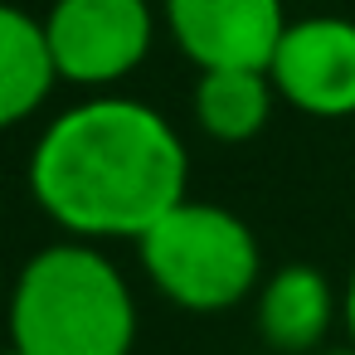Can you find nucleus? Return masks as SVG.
I'll list each match as a JSON object with an SVG mask.
<instances>
[{"label":"nucleus","instance_id":"f257e3e1","mask_svg":"<svg viewBox=\"0 0 355 355\" xmlns=\"http://www.w3.org/2000/svg\"><path fill=\"white\" fill-rule=\"evenodd\" d=\"M30 195L69 239L137 243L190 200V151L151 103L93 93L44 122L30 151Z\"/></svg>","mask_w":355,"mask_h":355},{"label":"nucleus","instance_id":"f03ea898","mask_svg":"<svg viewBox=\"0 0 355 355\" xmlns=\"http://www.w3.org/2000/svg\"><path fill=\"white\" fill-rule=\"evenodd\" d=\"M6 336L20 355H132L137 297L122 268L88 239L44 243L6 292Z\"/></svg>","mask_w":355,"mask_h":355},{"label":"nucleus","instance_id":"7ed1b4c3","mask_svg":"<svg viewBox=\"0 0 355 355\" xmlns=\"http://www.w3.org/2000/svg\"><path fill=\"white\" fill-rule=\"evenodd\" d=\"M137 258L151 287L190 316L229 311L263 287L258 234L214 200H180L137 239Z\"/></svg>","mask_w":355,"mask_h":355},{"label":"nucleus","instance_id":"20e7f679","mask_svg":"<svg viewBox=\"0 0 355 355\" xmlns=\"http://www.w3.org/2000/svg\"><path fill=\"white\" fill-rule=\"evenodd\" d=\"M44 35L59 83L112 93L146 64L156 44V10L151 0H54L44 10Z\"/></svg>","mask_w":355,"mask_h":355},{"label":"nucleus","instance_id":"39448f33","mask_svg":"<svg viewBox=\"0 0 355 355\" xmlns=\"http://www.w3.org/2000/svg\"><path fill=\"white\" fill-rule=\"evenodd\" d=\"M277 98L316 122L355 117V20L306 15L282 30V44L268 64Z\"/></svg>","mask_w":355,"mask_h":355},{"label":"nucleus","instance_id":"423d86ee","mask_svg":"<svg viewBox=\"0 0 355 355\" xmlns=\"http://www.w3.org/2000/svg\"><path fill=\"white\" fill-rule=\"evenodd\" d=\"M171 44L205 69H268L282 30L292 25L282 0H161Z\"/></svg>","mask_w":355,"mask_h":355},{"label":"nucleus","instance_id":"0eeeda50","mask_svg":"<svg viewBox=\"0 0 355 355\" xmlns=\"http://www.w3.org/2000/svg\"><path fill=\"white\" fill-rule=\"evenodd\" d=\"M336 287L311 263H282L253 297V326L272 355H316L336 326Z\"/></svg>","mask_w":355,"mask_h":355},{"label":"nucleus","instance_id":"6e6552de","mask_svg":"<svg viewBox=\"0 0 355 355\" xmlns=\"http://www.w3.org/2000/svg\"><path fill=\"white\" fill-rule=\"evenodd\" d=\"M54 88L59 69L49 54L44 15H30L15 0H0V132L30 122Z\"/></svg>","mask_w":355,"mask_h":355},{"label":"nucleus","instance_id":"1a4fd4ad","mask_svg":"<svg viewBox=\"0 0 355 355\" xmlns=\"http://www.w3.org/2000/svg\"><path fill=\"white\" fill-rule=\"evenodd\" d=\"M272 107H277V88L268 69H205L190 98L195 127L224 146H243L263 137L272 122Z\"/></svg>","mask_w":355,"mask_h":355},{"label":"nucleus","instance_id":"9d476101","mask_svg":"<svg viewBox=\"0 0 355 355\" xmlns=\"http://www.w3.org/2000/svg\"><path fill=\"white\" fill-rule=\"evenodd\" d=\"M340 306H345V336L355 340V268H350V277H345V302H340Z\"/></svg>","mask_w":355,"mask_h":355},{"label":"nucleus","instance_id":"9b49d317","mask_svg":"<svg viewBox=\"0 0 355 355\" xmlns=\"http://www.w3.org/2000/svg\"><path fill=\"white\" fill-rule=\"evenodd\" d=\"M316 355H355V340H345V345H326V350H316Z\"/></svg>","mask_w":355,"mask_h":355},{"label":"nucleus","instance_id":"f8f14e48","mask_svg":"<svg viewBox=\"0 0 355 355\" xmlns=\"http://www.w3.org/2000/svg\"><path fill=\"white\" fill-rule=\"evenodd\" d=\"M6 292H10V287L0 282V326H6Z\"/></svg>","mask_w":355,"mask_h":355},{"label":"nucleus","instance_id":"ddd939ff","mask_svg":"<svg viewBox=\"0 0 355 355\" xmlns=\"http://www.w3.org/2000/svg\"><path fill=\"white\" fill-rule=\"evenodd\" d=\"M0 355H20V350H15V345H6V350H0Z\"/></svg>","mask_w":355,"mask_h":355},{"label":"nucleus","instance_id":"4468645a","mask_svg":"<svg viewBox=\"0 0 355 355\" xmlns=\"http://www.w3.org/2000/svg\"><path fill=\"white\" fill-rule=\"evenodd\" d=\"M263 355H272V350H263Z\"/></svg>","mask_w":355,"mask_h":355}]
</instances>
